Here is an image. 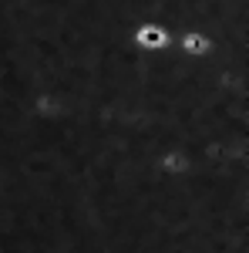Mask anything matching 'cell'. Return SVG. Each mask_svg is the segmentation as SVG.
Returning <instances> with one entry per match:
<instances>
[{
	"label": "cell",
	"instance_id": "1",
	"mask_svg": "<svg viewBox=\"0 0 249 253\" xmlns=\"http://www.w3.org/2000/svg\"><path fill=\"white\" fill-rule=\"evenodd\" d=\"M212 44L215 41L209 34H199V31H189V34H182V51L189 54V58H202V54H209Z\"/></svg>",
	"mask_w": 249,
	"mask_h": 253
}]
</instances>
